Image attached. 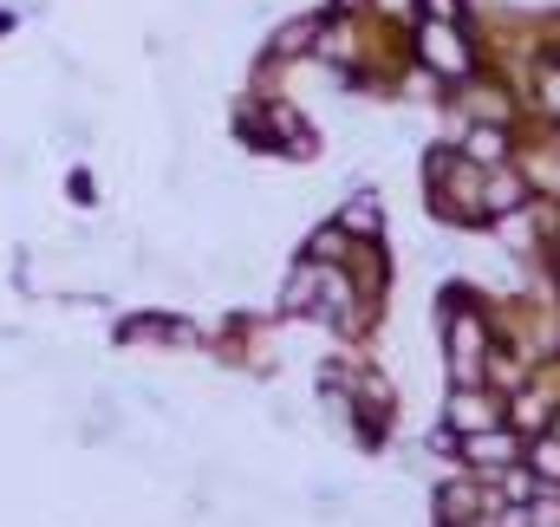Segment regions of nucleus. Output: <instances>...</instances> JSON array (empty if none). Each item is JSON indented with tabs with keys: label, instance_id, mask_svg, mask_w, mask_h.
<instances>
[{
	"label": "nucleus",
	"instance_id": "nucleus-8",
	"mask_svg": "<svg viewBox=\"0 0 560 527\" xmlns=\"http://www.w3.org/2000/svg\"><path fill=\"white\" fill-rule=\"evenodd\" d=\"M423 7H430V20H456L463 13V0H423Z\"/></svg>",
	"mask_w": 560,
	"mask_h": 527
},
{
	"label": "nucleus",
	"instance_id": "nucleus-2",
	"mask_svg": "<svg viewBox=\"0 0 560 527\" xmlns=\"http://www.w3.org/2000/svg\"><path fill=\"white\" fill-rule=\"evenodd\" d=\"M502 143H509V137L495 131V125H482V131H469V156L489 169V163H502Z\"/></svg>",
	"mask_w": 560,
	"mask_h": 527
},
{
	"label": "nucleus",
	"instance_id": "nucleus-9",
	"mask_svg": "<svg viewBox=\"0 0 560 527\" xmlns=\"http://www.w3.org/2000/svg\"><path fill=\"white\" fill-rule=\"evenodd\" d=\"M372 7H378V13H411L418 0H372Z\"/></svg>",
	"mask_w": 560,
	"mask_h": 527
},
{
	"label": "nucleus",
	"instance_id": "nucleus-7",
	"mask_svg": "<svg viewBox=\"0 0 560 527\" xmlns=\"http://www.w3.org/2000/svg\"><path fill=\"white\" fill-rule=\"evenodd\" d=\"M535 469L541 476H560V443H535Z\"/></svg>",
	"mask_w": 560,
	"mask_h": 527
},
{
	"label": "nucleus",
	"instance_id": "nucleus-1",
	"mask_svg": "<svg viewBox=\"0 0 560 527\" xmlns=\"http://www.w3.org/2000/svg\"><path fill=\"white\" fill-rule=\"evenodd\" d=\"M418 52H423V66H430L436 79H463V72L476 66V59H469V39L456 33V20H423Z\"/></svg>",
	"mask_w": 560,
	"mask_h": 527
},
{
	"label": "nucleus",
	"instance_id": "nucleus-4",
	"mask_svg": "<svg viewBox=\"0 0 560 527\" xmlns=\"http://www.w3.org/2000/svg\"><path fill=\"white\" fill-rule=\"evenodd\" d=\"M450 417H456L463 430H489V403H482V397H456V403H450Z\"/></svg>",
	"mask_w": 560,
	"mask_h": 527
},
{
	"label": "nucleus",
	"instance_id": "nucleus-3",
	"mask_svg": "<svg viewBox=\"0 0 560 527\" xmlns=\"http://www.w3.org/2000/svg\"><path fill=\"white\" fill-rule=\"evenodd\" d=\"M306 46H313V20H300V26H280V33H275V52H280V59H300Z\"/></svg>",
	"mask_w": 560,
	"mask_h": 527
},
{
	"label": "nucleus",
	"instance_id": "nucleus-5",
	"mask_svg": "<svg viewBox=\"0 0 560 527\" xmlns=\"http://www.w3.org/2000/svg\"><path fill=\"white\" fill-rule=\"evenodd\" d=\"M339 229H359V235H378V215H372V202H359V209H346V222Z\"/></svg>",
	"mask_w": 560,
	"mask_h": 527
},
{
	"label": "nucleus",
	"instance_id": "nucleus-6",
	"mask_svg": "<svg viewBox=\"0 0 560 527\" xmlns=\"http://www.w3.org/2000/svg\"><path fill=\"white\" fill-rule=\"evenodd\" d=\"M469 456H515V443H509V436H476Z\"/></svg>",
	"mask_w": 560,
	"mask_h": 527
}]
</instances>
